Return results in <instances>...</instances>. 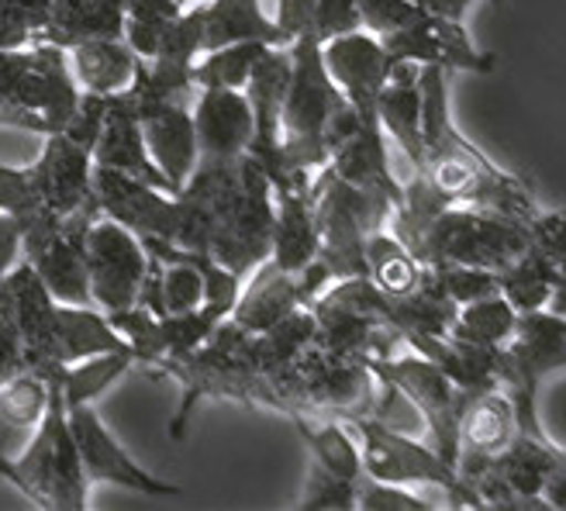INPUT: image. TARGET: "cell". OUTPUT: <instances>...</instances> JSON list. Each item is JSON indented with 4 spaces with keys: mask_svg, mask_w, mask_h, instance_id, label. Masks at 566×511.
<instances>
[{
    "mask_svg": "<svg viewBox=\"0 0 566 511\" xmlns=\"http://www.w3.org/2000/svg\"><path fill=\"white\" fill-rule=\"evenodd\" d=\"M421 146L424 166L415 177L429 180L449 205L488 208L518 221H535L543 215L535 190L473 146L457 125L449 101V73L439 66H421Z\"/></svg>",
    "mask_w": 566,
    "mask_h": 511,
    "instance_id": "obj_1",
    "label": "cell"
},
{
    "mask_svg": "<svg viewBox=\"0 0 566 511\" xmlns=\"http://www.w3.org/2000/svg\"><path fill=\"white\" fill-rule=\"evenodd\" d=\"M55 371L60 366H49V408L32 429V442L24 446L18 460H11L8 484L45 511H87L94 484L80 463Z\"/></svg>",
    "mask_w": 566,
    "mask_h": 511,
    "instance_id": "obj_2",
    "label": "cell"
},
{
    "mask_svg": "<svg viewBox=\"0 0 566 511\" xmlns=\"http://www.w3.org/2000/svg\"><path fill=\"white\" fill-rule=\"evenodd\" d=\"M346 107L343 91L328 76L322 39L304 32L291 42V83L283 101L280 142L297 174H318L328 163V125Z\"/></svg>",
    "mask_w": 566,
    "mask_h": 511,
    "instance_id": "obj_3",
    "label": "cell"
},
{
    "mask_svg": "<svg viewBox=\"0 0 566 511\" xmlns=\"http://www.w3.org/2000/svg\"><path fill=\"white\" fill-rule=\"evenodd\" d=\"M353 432L359 439V457L363 473L387 480V484H405V488H439L452 508H480L476 491L470 480L452 467L446 457H439L436 446L411 439L405 429L390 425L374 415L349 418Z\"/></svg>",
    "mask_w": 566,
    "mask_h": 511,
    "instance_id": "obj_4",
    "label": "cell"
},
{
    "mask_svg": "<svg viewBox=\"0 0 566 511\" xmlns=\"http://www.w3.org/2000/svg\"><path fill=\"white\" fill-rule=\"evenodd\" d=\"M370 371L377 380L398 390L405 401L415 408V415L424 421L429 439L439 457H446L452 467L460 463V418L467 405V390H460L446 377L442 366H436L429 356L421 353H405V356H380L370 359Z\"/></svg>",
    "mask_w": 566,
    "mask_h": 511,
    "instance_id": "obj_5",
    "label": "cell"
},
{
    "mask_svg": "<svg viewBox=\"0 0 566 511\" xmlns=\"http://www.w3.org/2000/svg\"><path fill=\"white\" fill-rule=\"evenodd\" d=\"M66 421H70L73 442L80 449V463L87 470L91 484H111V488H125L142 498H163V501L184 498L180 484L149 473L138 460L128 457V449L115 439V432L107 429L94 405L66 408Z\"/></svg>",
    "mask_w": 566,
    "mask_h": 511,
    "instance_id": "obj_6",
    "label": "cell"
},
{
    "mask_svg": "<svg viewBox=\"0 0 566 511\" xmlns=\"http://www.w3.org/2000/svg\"><path fill=\"white\" fill-rule=\"evenodd\" d=\"M83 252H87L91 301L101 311H118L138 301L142 280L149 270V252L132 229L101 215L87 229Z\"/></svg>",
    "mask_w": 566,
    "mask_h": 511,
    "instance_id": "obj_7",
    "label": "cell"
},
{
    "mask_svg": "<svg viewBox=\"0 0 566 511\" xmlns=\"http://www.w3.org/2000/svg\"><path fill=\"white\" fill-rule=\"evenodd\" d=\"M384 49L394 63L415 66H439L446 73H491L497 66V55L484 52L467 32V24L457 18H442L424 11L415 24L401 32L380 35Z\"/></svg>",
    "mask_w": 566,
    "mask_h": 511,
    "instance_id": "obj_8",
    "label": "cell"
},
{
    "mask_svg": "<svg viewBox=\"0 0 566 511\" xmlns=\"http://www.w3.org/2000/svg\"><path fill=\"white\" fill-rule=\"evenodd\" d=\"M94 201L104 218L125 225L138 239L177 242L180 236V197L156 184L94 166Z\"/></svg>",
    "mask_w": 566,
    "mask_h": 511,
    "instance_id": "obj_9",
    "label": "cell"
},
{
    "mask_svg": "<svg viewBox=\"0 0 566 511\" xmlns=\"http://www.w3.org/2000/svg\"><path fill=\"white\" fill-rule=\"evenodd\" d=\"M322 55H325L328 76L335 80V87L343 91L346 104L356 111V118L366 128H380L377 104H380L384 83L394 70V60L384 49V42L374 32L359 28V32L322 42Z\"/></svg>",
    "mask_w": 566,
    "mask_h": 511,
    "instance_id": "obj_10",
    "label": "cell"
},
{
    "mask_svg": "<svg viewBox=\"0 0 566 511\" xmlns=\"http://www.w3.org/2000/svg\"><path fill=\"white\" fill-rule=\"evenodd\" d=\"M507 394L522 397H539V387L566 374V319L553 315V311H522L512 343H507Z\"/></svg>",
    "mask_w": 566,
    "mask_h": 511,
    "instance_id": "obj_11",
    "label": "cell"
},
{
    "mask_svg": "<svg viewBox=\"0 0 566 511\" xmlns=\"http://www.w3.org/2000/svg\"><path fill=\"white\" fill-rule=\"evenodd\" d=\"M128 97V94H125ZM132 101V97H128ZM142 135L153 163L163 169L166 184L174 194L190 180V174L201 163V146H197V128H193V111L187 97L174 101H132Z\"/></svg>",
    "mask_w": 566,
    "mask_h": 511,
    "instance_id": "obj_12",
    "label": "cell"
},
{
    "mask_svg": "<svg viewBox=\"0 0 566 511\" xmlns=\"http://www.w3.org/2000/svg\"><path fill=\"white\" fill-rule=\"evenodd\" d=\"M39 205L52 215H70L94 197V156L63 132L42 135V153L28 166Z\"/></svg>",
    "mask_w": 566,
    "mask_h": 511,
    "instance_id": "obj_13",
    "label": "cell"
},
{
    "mask_svg": "<svg viewBox=\"0 0 566 511\" xmlns=\"http://www.w3.org/2000/svg\"><path fill=\"white\" fill-rule=\"evenodd\" d=\"M0 315H4L24 343L28 366H55L52 363V325H55V298L45 291L39 273L18 260L0 277Z\"/></svg>",
    "mask_w": 566,
    "mask_h": 511,
    "instance_id": "obj_14",
    "label": "cell"
},
{
    "mask_svg": "<svg viewBox=\"0 0 566 511\" xmlns=\"http://www.w3.org/2000/svg\"><path fill=\"white\" fill-rule=\"evenodd\" d=\"M94 166L115 169V174L156 184V187L174 194V187H169L166 177H163V169L149 156V146H146V135H142L138 115H135V107H132V101L125 94L107 97V115H104L97 146H94Z\"/></svg>",
    "mask_w": 566,
    "mask_h": 511,
    "instance_id": "obj_15",
    "label": "cell"
},
{
    "mask_svg": "<svg viewBox=\"0 0 566 511\" xmlns=\"http://www.w3.org/2000/svg\"><path fill=\"white\" fill-rule=\"evenodd\" d=\"M318 255V215L311 180L273 190V236L270 260L291 273H301Z\"/></svg>",
    "mask_w": 566,
    "mask_h": 511,
    "instance_id": "obj_16",
    "label": "cell"
},
{
    "mask_svg": "<svg viewBox=\"0 0 566 511\" xmlns=\"http://www.w3.org/2000/svg\"><path fill=\"white\" fill-rule=\"evenodd\" d=\"M193 128L197 146L208 159H232L242 156L252 142V107L245 91H221L205 87L193 101Z\"/></svg>",
    "mask_w": 566,
    "mask_h": 511,
    "instance_id": "obj_17",
    "label": "cell"
},
{
    "mask_svg": "<svg viewBox=\"0 0 566 511\" xmlns=\"http://www.w3.org/2000/svg\"><path fill=\"white\" fill-rule=\"evenodd\" d=\"M377 118L387 135L390 146H398L411 166V174H421L424 166V146H421V66L415 63H394L380 104Z\"/></svg>",
    "mask_w": 566,
    "mask_h": 511,
    "instance_id": "obj_18",
    "label": "cell"
},
{
    "mask_svg": "<svg viewBox=\"0 0 566 511\" xmlns=\"http://www.w3.org/2000/svg\"><path fill=\"white\" fill-rule=\"evenodd\" d=\"M294 307H307V301L301 294V277L276 267L266 255L256 270L245 273L239 301L229 319L256 335V332L270 328L273 322H280L283 315H291Z\"/></svg>",
    "mask_w": 566,
    "mask_h": 511,
    "instance_id": "obj_19",
    "label": "cell"
},
{
    "mask_svg": "<svg viewBox=\"0 0 566 511\" xmlns=\"http://www.w3.org/2000/svg\"><path fill=\"white\" fill-rule=\"evenodd\" d=\"M66 60L73 70V80L83 94H101V97H115L125 94L135 76L142 60L135 49L118 35V39H87L66 49Z\"/></svg>",
    "mask_w": 566,
    "mask_h": 511,
    "instance_id": "obj_20",
    "label": "cell"
},
{
    "mask_svg": "<svg viewBox=\"0 0 566 511\" xmlns=\"http://www.w3.org/2000/svg\"><path fill=\"white\" fill-rule=\"evenodd\" d=\"M111 350H128L125 338L107 322L97 304H63L55 301V325H52V363L70 366Z\"/></svg>",
    "mask_w": 566,
    "mask_h": 511,
    "instance_id": "obj_21",
    "label": "cell"
},
{
    "mask_svg": "<svg viewBox=\"0 0 566 511\" xmlns=\"http://www.w3.org/2000/svg\"><path fill=\"white\" fill-rule=\"evenodd\" d=\"M125 32V0H49V21L35 42L70 49L87 39H118Z\"/></svg>",
    "mask_w": 566,
    "mask_h": 511,
    "instance_id": "obj_22",
    "label": "cell"
},
{
    "mask_svg": "<svg viewBox=\"0 0 566 511\" xmlns=\"http://www.w3.org/2000/svg\"><path fill=\"white\" fill-rule=\"evenodd\" d=\"M518 432L515 401L504 387L470 394L460 418V460L463 457H494Z\"/></svg>",
    "mask_w": 566,
    "mask_h": 511,
    "instance_id": "obj_23",
    "label": "cell"
},
{
    "mask_svg": "<svg viewBox=\"0 0 566 511\" xmlns=\"http://www.w3.org/2000/svg\"><path fill=\"white\" fill-rule=\"evenodd\" d=\"M201 28H205V52L232 42L287 45L273 14H266L260 0H201Z\"/></svg>",
    "mask_w": 566,
    "mask_h": 511,
    "instance_id": "obj_24",
    "label": "cell"
},
{
    "mask_svg": "<svg viewBox=\"0 0 566 511\" xmlns=\"http://www.w3.org/2000/svg\"><path fill=\"white\" fill-rule=\"evenodd\" d=\"M291 421H294L297 436L304 439V446L311 449V463H318L328 473H338L346 480L363 477L359 439L346 418H335V415L311 418L307 411H297V415H291Z\"/></svg>",
    "mask_w": 566,
    "mask_h": 511,
    "instance_id": "obj_25",
    "label": "cell"
},
{
    "mask_svg": "<svg viewBox=\"0 0 566 511\" xmlns=\"http://www.w3.org/2000/svg\"><path fill=\"white\" fill-rule=\"evenodd\" d=\"M128 371H135L132 350H111V353H97L87 359H76L70 366H60L55 380H60L66 408H76V405H97Z\"/></svg>",
    "mask_w": 566,
    "mask_h": 511,
    "instance_id": "obj_26",
    "label": "cell"
},
{
    "mask_svg": "<svg viewBox=\"0 0 566 511\" xmlns=\"http://www.w3.org/2000/svg\"><path fill=\"white\" fill-rule=\"evenodd\" d=\"M424 270L429 267H424L390 229H377L366 239V277L377 283L380 294L387 298L411 294L424 280Z\"/></svg>",
    "mask_w": 566,
    "mask_h": 511,
    "instance_id": "obj_27",
    "label": "cell"
},
{
    "mask_svg": "<svg viewBox=\"0 0 566 511\" xmlns=\"http://www.w3.org/2000/svg\"><path fill=\"white\" fill-rule=\"evenodd\" d=\"M311 343H315V311L294 307L291 315L252 335V363H256V371L273 377L283 366H291Z\"/></svg>",
    "mask_w": 566,
    "mask_h": 511,
    "instance_id": "obj_28",
    "label": "cell"
},
{
    "mask_svg": "<svg viewBox=\"0 0 566 511\" xmlns=\"http://www.w3.org/2000/svg\"><path fill=\"white\" fill-rule=\"evenodd\" d=\"M556 277H559V267L528 239V249L518 260H512L497 273V291L515 304L518 315L522 311H543L553 298Z\"/></svg>",
    "mask_w": 566,
    "mask_h": 511,
    "instance_id": "obj_29",
    "label": "cell"
},
{
    "mask_svg": "<svg viewBox=\"0 0 566 511\" xmlns=\"http://www.w3.org/2000/svg\"><path fill=\"white\" fill-rule=\"evenodd\" d=\"M518 325V311L501 291L484 294L476 301H467L457 307V319L449 325V335L463 338L476 346H507Z\"/></svg>",
    "mask_w": 566,
    "mask_h": 511,
    "instance_id": "obj_30",
    "label": "cell"
},
{
    "mask_svg": "<svg viewBox=\"0 0 566 511\" xmlns=\"http://www.w3.org/2000/svg\"><path fill=\"white\" fill-rule=\"evenodd\" d=\"M263 49H266L263 42H232V45L201 52L193 63V91H205V87L242 91Z\"/></svg>",
    "mask_w": 566,
    "mask_h": 511,
    "instance_id": "obj_31",
    "label": "cell"
},
{
    "mask_svg": "<svg viewBox=\"0 0 566 511\" xmlns=\"http://www.w3.org/2000/svg\"><path fill=\"white\" fill-rule=\"evenodd\" d=\"M49 408V366H24L14 377L0 380V418L14 429H35Z\"/></svg>",
    "mask_w": 566,
    "mask_h": 511,
    "instance_id": "obj_32",
    "label": "cell"
},
{
    "mask_svg": "<svg viewBox=\"0 0 566 511\" xmlns=\"http://www.w3.org/2000/svg\"><path fill=\"white\" fill-rule=\"evenodd\" d=\"M184 8H187L184 0H125L122 39L135 49L138 60H153L166 21L177 18Z\"/></svg>",
    "mask_w": 566,
    "mask_h": 511,
    "instance_id": "obj_33",
    "label": "cell"
},
{
    "mask_svg": "<svg viewBox=\"0 0 566 511\" xmlns=\"http://www.w3.org/2000/svg\"><path fill=\"white\" fill-rule=\"evenodd\" d=\"M356 508H363V511H432L442 504H436L429 494H421L415 488L387 484V480L363 473L356 484Z\"/></svg>",
    "mask_w": 566,
    "mask_h": 511,
    "instance_id": "obj_34",
    "label": "cell"
},
{
    "mask_svg": "<svg viewBox=\"0 0 566 511\" xmlns=\"http://www.w3.org/2000/svg\"><path fill=\"white\" fill-rule=\"evenodd\" d=\"M356 484L359 480H346L338 473H328L318 463H311V477L297 498V508L301 511H349L356 508Z\"/></svg>",
    "mask_w": 566,
    "mask_h": 511,
    "instance_id": "obj_35",
    "label": "cell"
},
{
    "mask_svg": "<svg viewBox=\"0 0 566 511\" xmlns=\"http://www.w3.org/2000/svg\"><path fill=\"white\" fill-rule=\"evenodd\" d=\"M432 273L439 280V288L446 291V298L457 301V307L497 291V273L494 270L460 267V263H439V267H432Z\"/></svg>",
    "mask_w": 566,
    "mask_h": 511,
    "instance_id": "obj_36",
    "label": "cell"
},
{
    "mask_svg": "<svg viewBox=\"0 0 566 511\" xmlns=\"http://www.w3.org/2000/svg\"><path fill=\"white\" fill-rule=\"evenodd\" d=\"M39 211H45V208L39 205V194H35L32 180H28V169L0 163V215L14 218L21 229V225L32 221Z\"/></svg>",
    "mask_w": 566,
    "mask_h": 511,
    "instance_id": "obj_37",
    "label": "cell"
},
{
    "mask_svg": "<svg viewBox=\"0 0 566 511\" xmlns=\"http://www.w3.org/2000/svg\"><path fill=\"white\" fill-rule=\"evenodd\" d=\"M424 14L421 0H359V18L366 32L390 35V32H401V28L415 24Z\"/></svg>",
    "mask_w": 566,
    "mask_h": 511,
    "instance_id": "obj_38",
    "label": "cell"
},
{
    "mask_svg": "<svg viewBox=\"0 0 566 511\" xmlns=\"http://www.w3.org/2000/svg\"><path fill=\"white\" fill-rule=\"evenodd\" d=\"M359 0H315V35L322 42L359 32Z\"/></svg>",
    "mask_w": 566,
    "mask_h": 511,
    "instance_id": "obj_39",
    "label": "cell"
},
{
    "mask_svg": "<svg viewBox=\"0 0 566 511\" xmlns=\"http://www.w3.org/2000/svg\"><path fill=\"white\" fill-rule=\"evenodd\" d=\"M273 21L280 28L283 42H294L304 32H315V0H276Z\"/></svg>",
    "mask_w": 566,
    "mask_h": 511,
    "instance_id": "obj_40",
    "label": "cell"
},
{
    "mask_svg": "<svg viewBox=\"0 0 566 511\" xmlns=\"http://www.w3.org/2000/svg\"><path fill=\"white\" fill-rule=\"evenodd\" d=\"M28 366V356H24V343L18 328L0 315V380L14 377L18 371H24Z\"/></svg>",
    "mask_w": 566,
    "mask_h": 511,
    "instance_id": "obj_41",
    "label": "cell"
},
{
    "mask_svg": "<svg viewBox=\"0 0 566 511\" xmlns=\"http://www.w3.org/2000/svg\"><path fill=\"white\" fill-rule=\"evenodd\" d=\"M35 42V28L28 24L18 11L0 8V52L4 49H24Z\"/></svg>",
    "mask_w": 566,
    "mask_h": 511,
    "instance_id": "obj_42",
    "label": "cell"
},
{
    "mask_svg": "<svg viewBox=\"0 0 566 511\" xmlns=\"http://www.w3.org/2000/svg\"><path fill=\"white\" fill-rule=\"evenodd\" d=\"M21 260V229L18 221L0 215V277H4Z\"/></svg>",
    "mask_w": 566,
    "mask_h": 511,
    "instance_id": "obj_43",
    "label": "cell"
},
{
    "mask_svg": "<svg viewBox=\"0 0 566 511\" xmlns=\"http://www.w3.org/2000/svg\"><path fill=\"white\" fill-rule=\"evenodd\" d=\"M473 4H476V0H421L424 11L442 14V18H457V21H467V11Z\"/></svg>",
    "mask_w": 566,
    "mask_h": 511,
    "instance_id": "obj_44",
    "label": "cell"
},
{
    "mask_svg": "<svg viewBox=\"0 0 566 511\" xmlns=\"http://www.w3.org/2000/svg\"><path fill=\"white\" fill-rule=\"evenodd\" d=\"M543 501H546V508L566 511V463L549 477V484H546V491H543Z\"/></svg>",
    "mask_w": 566,
    "mask_h": 511,
    "instance_id": "obj_45",
    "label": "cell"
},
{
    "mask_svg": "<svg viewBox=\"0 0 566 511\" xmlns=\"http://www.w3.org/2000/svg\"><path fill=\"white\" fill-rule=\"evenodd\" d=\"M546 311H553V315L566 319V267H563L559 277H556V288H553V298H549Z\"/></svg>",
    "mask_w": 566,
    "mask_h": 511,
    "instance_id": "obj_46",
    "label": "cell"
},
{
    "mask_svg": "<svg viewBox=\"0 0 566 511\" xmlns=\"http://www.w3.org/2000/svg\"><path fill=\"white\" fill-rule=\"evenodd\" d=\"M8 477H11V457L0 449V480H8Z\"/></svg>",
    "mask_w": 566,
    "mask_h": 511,
    "instance_id": "obj_47",
    "label": "cell"
},
{
    "mask_svg": "<svg viewBox=\"0 0 566 511\" xmlns=\"http://www.w3.org/2000/svg\"><path fill=\"white\" fill-rule=\"evenodd\" d=\"M184 4H201V0H184Z\"/></svg>",
    "mask_w": 566,
    "mask_h": 511,
    "instance_id": "obj_48",
    "label": "cell"
}]
</instances>
